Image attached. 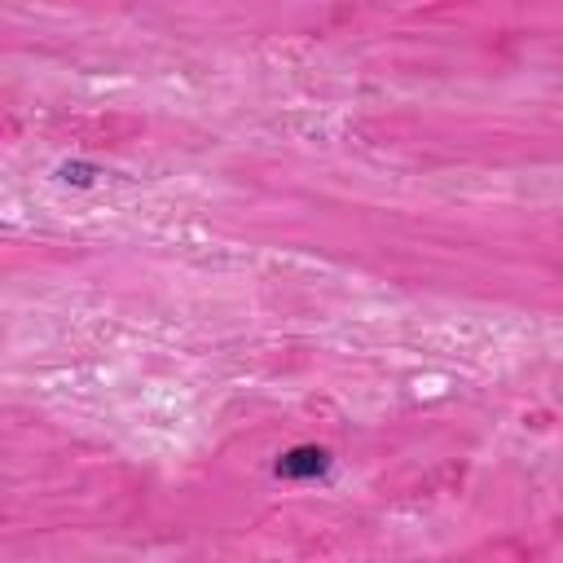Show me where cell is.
<instances>
[{
  "label": "cell",
  "mask_w": 563,
  "mask_h": 563,
  "mask_svg": "<svg viewBox=\"0 0 563 563\" xmlns=\"http://www.w3.org/2000/svg\"><path fill=\"white\" fill-rule=\"evenodd\" d=\"M330 471V453L321 444H295L277 457V475L282 479H317Z\"/></svg>",
  "instance_id": "cell-1"
},
{
  "label": "cell",
  "mask_w": 563,
  "mask_h": 563,
  "mask_svg": "<svg viewBox=\"0 0 563 563\" xmlns=\"http://www.w3.org/2000/svg\"><path fill=\"white\" fill-rule=\"evenodd\" d=\"M57 176H62L66 185H79V189H88V185H92L101 172H97L92 163H79V158H70V163H62V167H57Z\"/></svg>",
  "instance_id": "cell-2"
}]
</instances>
